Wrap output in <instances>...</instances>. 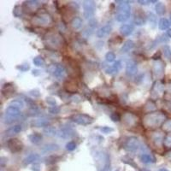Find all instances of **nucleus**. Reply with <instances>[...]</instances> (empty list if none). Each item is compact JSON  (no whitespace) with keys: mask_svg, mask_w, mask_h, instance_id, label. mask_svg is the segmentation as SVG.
Instances as JSON below:
<instances>
[{"mask_svg":"<svg viewBox=\"0 0 171 171\" xmlns=\"http://www.w3.org/2000/svg\"><path fill=\"white\" fill-rule=\"evenodd\" d=\"M141 161L144 163H146V164H149V163H155L157 162V158L155 157V156H153L152 154H148V153H144L140 157Z\"/></svg>","mask_w":171,"mask_h":171,"instance_id":"412c9836","label":"nucleus"},{"mask_svg":"<svg viewBox=\"0 0 171 171\" xmlns=\"http://www.w3.org/2000/svg\"><path fill=\"white\" fill-rule=\"evenodd\" d=\"M7 147L11 152H19L23 148V144L18 139H10L7 142Z\"/></svg>","mask_w":171,"mask_h":171,"instance_id":"9d476101","label":"nucleus"},{"mask_svg":"<svg viewBox=\"0 0 171 171\" xmlns=\"http://www.w3.org/2000/svg\"><path fill=\"white\" fill-rule=\"evenodd\" d=\"M48 110H49L50 113L52 114H58L59 112H60V108L58 106H56V105H54V106H51L48 108Z\"/></svg>","mask_w":171,"mask_h":171,"instance_id":"49530a36","label":"nucleus"},{"mask_svg":"<svg viewBox=\"0 0 171 171\" xmlns=\"http://www.w3.org/2000/svg\"><path fill=\"white\" fill-rule=\"evenodd\" d=\"M135 42H134L133 40H127V41L124 42L123 46H122V48H121V52H122V53H127V52H128L129 51H131V50L135 47Z\"/></svg>","mask_w":171,"mask_h":171,"instance_id":"b1692460","label":"nucleus"},{"mask_svg":"<svg viewBox=\"0 0 171 171\" xmlns=\"http://www.w3.org/2000/svg\"><path fill=\"white\" fill-rule=\"evenodd\" d=\"M164 69H165V63L161 60H157L153 63L152 66V72L153 75L160 79L163 76V74H164Z\"/></svg>","mask_w":171,"mask_h":171,"instance_id":"1a4fd4ad","label":"nucleus"},{"mask_svg":"<svg viewBox=\"0 0 171 171\" xmlns=\"http://www.w3.org/2000/svg\"><path fill=\"white\" fill-rule=\"evenodd\" d=\"M141 147V141L135 136L127 138L124 144V149L128 152H135Z\"/></svg>","mask_w":171,"mask_h":171,"instance_id":"423d86ee","label":"nucleus"},{"mask_svg":"<svg viewBox=\"0 0 171 171\" xmlns=\"http://www.w3.org/2000/svg\"><path fill=\"white\" fill-rule=\"evenodd\" d=\"M112 30V26L110 24H106L104 25V27H102L97 31V33H96V35L98 38H104V37L107 36L108 34H110V32Z\"/></svg>","mask_w":171,"mask_h":171,"instance_id":"2eb2a0df","label":"nucleus"},{"mask_svg":"<svg viewBox=\"0 0 171 171\" xmlns=\"http://www.w3.org/2000/svg\"><path fill=\"white\" fill-rule=\"evenodd\" d=\"M47 42L49 44L50 46L54 47V48H57V47H59V46H62L63 44V37L60 35V34H51L47 38Z\"/></svg>","mask_w":171,"mask_h":171,"instance_id":"9b49d317","label":"nucleus"},{"mask_svg":"<svg viewBox=\"0 0 171 171\" xmlns=\"http://www.w3.org/2000/svg\"><path fill=\"white\" fill-rule=\"evenodd\" d=\"M39 72H40V70H34L33 71V74H35V75H37V74H39Z\"/></svg>","mask_w":171,"mask_h":171,"instance_id":"6e6d98bb","label":"nucleus"},{"mask_svg":"<svg viewBox=\"0 0 171 171\" xmlns=\"http://www.w3.org/2000/svg\"><path fill=\"white\" fill-rule=\"evenodd\" d=\"M99 130H100L101 133L103 134H105V135H108V134H110L114 131V129L112 128H110V127H107V126H104V127H100L99 128Z\"/></svg>","mask_w":171,"mask_h":171,"instance_id":"a18cd8bd","label":"nucleus"},{"mask_svg":"<svg viewBox=\"0 0 171 171\" xmlns=\"http://www.w3.org/2000/svg\"><path fill=\"white\" fill-rule=\"evenodd\" d=\"M83 9H84V17L86 19H91L94 15L96 10V4L94 1L86 0L83 2Z\"/></svg>","mask_w":171,"mask_h":171,"instance_id":"0eeeda50","label":"nucleus"},{"mask_svg":"<svg viewBox=\"0 0 171 171\" xmlns=\"http://www.w3.org/2000/svg\"><path fill=\"white\" fill-rule=\"evenodd\" d=\"M164 90V86L160 81H156L154 83L151 90V95H152V98H157L160 97V95L162 94Z\"/></svg>","mask_w":171,"mask_h":171,"instance_id":"f8f14e48","label":"nucleus"},{"mask_svg":"<svg viewBox=\"0 0 171 171\" xmlns=\"http://www.w3.org/2000/svg\"><path fill=\"white\" fill-rule=\"evenodd\" d=\"M48 71L57 78H64L66 75V69L61 64H52L48 69Z\"/></svg>","mask_w":171,"mask_h":171,"instance_id":"6e6552de","label":"nucleus"},{"mask_svg":"<svg viewBox=\"0 0 171 171\" xmlns=\"http://www.w3.org/2000/svg\"><path fill=\"white\" fill-rule=\"evenodd\" d=\"M169 25H170V22L168 21V19L161 18L158 22V28H160L161 30H166V29H168V28Z\"/></svg>","mask_w":171,"mask_h":171,"instance_id":"2f4dec72","label":"nucleus"},{"mask_svg":"<svg viewBox=\"0 0 171 171\" xmlns=\"http://www.w3.org/2000/svg\"><path fill=\"white\" fill-rule=\"evenodd\" d=\"M105 59H106V61L109 62V63L114 62L115 61V59H116V54L112 52H107L106 55H105Z\"/></svg>","mask_w":171,"mask_h":171,"instance_id":"37998d69","label":"nucleus"},{"mask_svg":"<svg viewBox=\"0 0 171 171\" xmlns=\"http://www.w3.org/2000/svg\"><path fill=\"white\" fill-rule=\"evenodd\" d=\"M83 24V21L82 19L79 17V16H75V17H74L73 20L71 21V26H72V28L74 29V30H78L80 28L82 27Z\"/></svg>","mask_w":171,"mask_h":171,"instance_id":"a878e982","label":"nucleus"},{"mask_svg":"<svg viewBox=\"0 0 171 171\" xmlns=\"http://www.w3.org/2000/svg\"><path fill=\"white\" fill-rule=\"evenodd\" d=\"M22 130V126L21 125H15L7 129L6 131L4 132V136L6 137H12L14 135H17L18 133Z\"/></svg>","mask_w":171,"mask_h":171,"instance_id":"a211bd4d","label":"nucleus"},{"mask_svg":"<svg viewBox=\"0 0 171 171\" xmlns=\"http://www.w3.org/2000/svg\"><path fill=\"white\" fill-rule=\"evenodd\" d=\"M40 158V155L37 154V153H33V154H30L29 156H28L27 157H25L24 160H23V163L25 165H28L32 163H34L35 161H37L38 159Z\"/></svg>","mask_w":171,"mask_h":171,"instance_id":"bb28decb","label":"nucleus"},{"mask_svg":"<svg viewBox=\"0 0 171 171\" xmlns=\"http://www.w3.org/2000/svg\"><path fill=\"white\" fill-rule=\"evenodd\" d=\"M33 63L35 66L37 67H44L46 65V61L45 59L40 57V56H38V57H35V58L33 59Z\"/></svg>","mask_w":171,"mask_h":171,"instance_id":"473e14b6","label":"nucleus"},{"mask_svg":"<svg viewBox=\"0 0 171 171\" xmlns=\"http://www.w3.org/2000/svg\"><path fill=\"white\" fill-rule=\"evenodd\" d=\"M135 29L134 25L132 24H123L121 26L120 28V33L123 35V36H128L133 33V31Z\"/></svg>","mask_w":171,"mask_h":171,"instance_id":"4be33fe9","label":"nucleus"},{"mask_svg":"<svg viewBox=\"0 0 171 171\" xmlns=\"http://www.w3.org/2000/svg\"><path fill=\"white\" fill-rule=\"evenodd\" d=\"M155 10L156 12L157 13V15H164L165 12H166V7L163 3L161 2H157L155 6Z\"/></svg>","mask_w":171,"mask_h":171,"instance_id":"c85d7f7f","label":"nucleus"},{"mask_svg":"<svg viewBox=\"0 0 171 171\" xmlns=\"http://www.w3.org/2000/svg\"><path fill=\"white\" fill-rule=\"evenodd\" d=\"M75 135V132L70 128H65L58 132V136L62 138H71Z\"/></svg>","mask_w":171,"mask_h":171,"instance_id":"f3484780","label":"nucleus"},{"mask_svg":"<svg viewBox=\"0 0 171 171\" xmlns=\"http://www.w3.org/2000/svg\"><path fill=\"white\" fill-rule=\"evenodd\" d=\"M40 165L39 163H34L33 165V168H32V170L33 171H40Z\"/></svg>","mask_w":171,"mask_h":171,"instance_id":"603ef678","label":"nucleus"},{"mask_svg":"<svg viewBox=\"0 0 171 171\" xmlns=\"http://www.w3.org/2000/svg\"><path fill=\"white\" fill-rule=\"evenodd\" d=\"M138 72V65L135 61H129L126 66V74L128 76H133Z\"/></svg>","mask_w":171,"mask_h":171,"instance_id":"ddd939ff","label":"nucleus"},{"mask_svg":"<svg viewBox=\"0 0 171 171\" xmlns=\"http://www.w3.org/2000/svg\"><path fill=\"white\" fill-rule=\"evenodd\" d=\"M159 171H168V169H166V168H161Z\"/></svg>","mask_w":171,"mask_h":171,"instance_id":"4d7b16f0","label":"nucleus"},{"mask_svg":"<svg viewBox=\"0 0 171 171\" xmlns=\"http://www.w3.org/2000/svg\"><path fill=\"white\" fill-rule=\"evenodd\" d=\"M110 119L112 120V121L115 122H120V120H121V116H120V115L118 113L114 112V113L110 114Z\"/></svg>","mask_w":171,"mask_h":171,"instance_id":"de8ad7c7","label":"nucleus"},{"mask_svg":"<svg viewBox=\"0 0 171 171\" xmlns=\"http://www.w3.org/2000/svg\"><path fill=\"white\" fill-rule=\"evenodd\" d=\"M9 106L15 107L18 110H21V109L24 108V102L21 100V99H15V100H12L9 103Z\"/></svg>","mask_w":171,"mask_h":171,"instance_id":"c756f323","label":"nucleus"},{"mask_svg":"<svg viewBox=\"0 0 171 171\" xmlns=\"http://www.w3.org/2000/svg\"><path fill=\"white\" fill-rule=\"evenodd\" d=\"M32 127L34 128H43V127H48L50 125V121L45 118H41V119H36L33 120L31 122Z\"/></svg>","mask_w":171,"mask_h":171,"instance_id":"aec40b11","label":"nucleus"},{"mask_svg":"<svg viewBox=\"0 0 171 171\" xmlns=\"http://www.w3.org/2000/svg\"><path fill=\"white\" fill-rule=\"evenodd\" d=\"M170 22H171V14H170Z\"/></svg>","mask_w":171,"mask_h":171,"instance_id":"052dcab7","label":"nucleus"},{"mask_svg":"<svg viewBox=\"0 0 171 171\" xmlns=\"http://www.w3.org/2000/svg\"><path fill=\"white\" fill-rule=\"evenodd\" d=\"M25 6L28 7V9H31V10H34L40 6V2L34 1V0L33 1H27V2H25Z\"/></svg>","mask_w":171,"mask_h":171,"instance_id":"7c9ffc66","label":"nucleus"},{"mask_svg":"<svg viewBox=\"0 0 171 171\" xmlns=\"http://www.w3.org/2000/svg\"><path fill=\"white\" fill-rule=\"evenodd\" d=\"M123 122L128 127H133L136 124L137 122V117L135 115L132 113H126L123 116Z\"/></svg>","mask_w":171,"mask_h":171,"instance_id":"4468645a","label":"nucleus"},{"mask_svg":"<svg viewBox=\"0 0 171 171\" xmlns=\"http://www.w3.org/2000/svg\"><path fill=\"white\" fill-rule=\"evenodd\" d=\"M165 157L168 159V161H170L171 162V152H169L167 153V154H166V156H165Z\"/></svg>","mask_w":171,"mask_h":171,"instance_id":"864d4df0","label":"nucleus"},{"mask_svg":"<svg viewBox=\"0 0 171 171\" xmlns=\"http://www.w3.org/2000/svg\"><path fill=\"white\" fill-rule=\"evenodd\" d=\"M163 140H164V136L162 133H155L152 135V141L155 144V146L157 147H160L162 145H163Z\"/></svg>","mask_w":171,"mask_h":171,"instance_id":"5701e85b","label":"nucleus"},{"mask_svg":"<svg viewBox=\"0 0 171 171\" xmlns=\"http://www.w3.org/2000/svg\"><path fill=\"white\" fill-rule=\"evenodd\" d=\"M33 22L34 24L40 25V26H46L50 25L52 22V16L46 11H40L37 13V15L34 16Z\"/></svg>","mask_w":171,"mask_h":171,"instance_id":"39448f33","label":"nucleus"},{"mask_svg":"<svg viewBox=\"0 0 171 171\" xmlns=\"http://www.w3.org/2000/svg\"><path fill=\"white\" fill-rule=\"evenodd\" d=\"M58 130H56L55 128L52 127H47L44 129V133L48 136H58Z\"/></svg>","mask_w":171,"mask_h":171,"instance_id":"e433bc0d","label":"nucleus"},{"mask_svg":"<svg viewBox=\"0 0 171 171\" xmlns=\"http://www.w3.org/2000/svg\"><path fill=\"white\" fill-rule=\"evenodd\" d=\"M70 120L72 122H75L76 124H79V125H90L92 124L94 119L93 117H92L91 116H89L87 114H83V113H79V114H74L72 116H70Z\"/></svg>","mask_w":171,"mask_h":171,"instance_id":"20e7f679","label":"nucleus"},{"mask_svg":"<svg viewBox=\"0 0 171 171\" xmlns=\"http://www.w3.org/2000/svg\"><path fill=\"white\" fill-rule=\"evenodd\" d=\"M76 144L75 142H74V141H69V142H68L66 144V150L69 151V152H72L74 150L76 149Z\"/></svg>","mask_w":171,"mask_h":171,"instance_id":"c03bdc74","label":"nucleus"},{"mask_svg":"<svg viewBox=\"0 0 171 171\" xmlns=\"http://www.w3.org/2000/svg\"><path fill=\"white\" fill-rule=\"evenodd\" d=\"M22 14H23L22 8L20 5H15L14 9H13V15H15V17H21V16H22Z\"/></svg>","mask_w":171,"mask_h":171,"instance_id":"4c0bfd02","label":"nucleus"},{"mask_svg":"<svg viewBox=\"0 0 171 171\" xmlns=\"http://www.w3.org/2000/svg\"><path fill=\"white\" fill-rule=\"evenodd\" d=\"M28 139H29L31 143L37 145V144H40L42 141L43 137L42 135L39 134V133H34L32 135H28Z\"/></svg>","mask_w":171,"mask_h":171,"instance_id":"393cba45","label":"nucleus"},{"mask_svg":"<svg viewBox=\"0 0 171 171\" xmlns=\"http://www.w3.org/2000/svg\"><path fill=\"white\" fill-rule=\"evenodd\" d=\"M116 3L118 4L119 12L130 14V12H131V6L129 4V1H116Z\"/></svg>","mask_w":171,"mask_h":171,"instance_id":"dca6fc26","label":"nucleus"},{"mask_svg":"<svg viewBox=\"0 0 171 171\" xmlns=\"http://www.w3.org/2000/svg\"><path fill=\"white\" fill-rule=\"evenodd\" d=\"M95 164L98 171H109L110 168V157L105 151H96L93 154Z\"/></svg>","mask_w":171,"mask_h":171,"instance_id":"f03ea898","label":"nucleus"},{"mask_svg":"<svg viewBox=\"0 0 171 171\" xmlns=\"http://www.w3.org/2000/svg\"><path fill=\"white\" fill-rule=\"evenodd\" d=\"M146 21V16L143 15H137L135 16V23L137 26H142V25H145Z\"/></svg>","mask_w":171,"mask_h":171,"instance_id":"c9c22d12","label":"nucleus"},{"mask_svg":"<svg viewBox=\"0 0 171 171\" xmlns=\"http://www.w3.org/2000/svg\"><path fill=\"white\" fill-rule=\"evenodd\" d=\"M163 130L167 133H171V119L166 120L162 126Z\"/></svg>","mask_w":171,"mask_h":171,"instance_id":"ea45409f","label":"nucleus"},{"mask_svg":"<svg viewBox=\"0 0 171 171\" xmlns=\"http://www.w3.org/2000/svg\"><path fill=\"white\" fill-rule=\"evenodd\" d=\"M163 146L165 148L169 149L171 148V133H168V135L164 136V140H163Z\"/></svg>","mask_w":171,"mask_h":171,"instance_id":"58836bf2","label":"nucleus"},{"mask_svg":"<svg viewBox=\"0 0 171 171\" xmlns=\"http://www.w3.org/2000/svg\"><path fill=\"white\" fill-rule=\"evenodd\" d=\"M21 116V111L15 107L8 106L4 111V115L3 116V122L5 124H10L18 119Z\"/></svg>","mask_w":171,"mask_h":171,"instance_id":"7ed1b4c3","label":"nucleus"},{"mask_svg":"<svg viewBox=\"0 0 171 171\" xmlns=\"http://www.w3.org/2000/svg\"><path fill=\"white\" fill-rule=\"evenodd\" d=\"M46 103L52 106H54L56 105V100L53 98H46Z\"/></svg>","mask_w":171,"mask_h":171,"instance_id":"8fccbe9b","label":"nucleus"},{"mask_svg":"<svg viewBox=\"0 0 171 171\" xmlns=\"http://www.w3.org/2000/svg\"><path fill=\"white\" fill-rule=\"evenodd\" d=\"M168 89H169V92H171V84L169 85V87H168Z\"/></svg>","mask_w":171,"mask_h":171,"instance_id":"13d9d810","label":"nucleus"},{"mask_svg":"<svg viewBox=\"0 0 171 171\" xmlns=\"http://www.w3.org/2000/svg\"><path fill=\"white\" fill-rule=\"evenodd\" d=\"M129 16H130V14L119 12L117 15H116V21H119V22H124V21H126L127 20H128Z\"/></svg>","mask_w":171,"mask_h":171,"instance_id":"f704fd0d","label":"nucleus"},{"mask_svg":"<svg viewBox=\"0 0 171 171\" xmlns=\"http://www.w3.org/2000/svg\"><path fill=\"white\" fill-rule=\"evenodd\" d=\"M148 20H149L150 23H151L152 26V28H154V27H155V25H156L157 23L156 15H155V14H153L152 12L149 13V14H148Z\"/></svg>","mask_w":171,"mask_h":171,"instance_id":"79ce46f5","label":"nucleus"},{"mask_svg":"<svg viewBox=\"0 0 171 171\" xmlns=\"http://www.w3.org/2000/svg\"><path fill=\"white\" fill-rule=\"evenodd\" d=\"M166 121V115L163 112H150L143 117V124L148 128H157L163 126Z\"/></svg>","mask_w":171,"mask_h":171,"instance_id":"f257e3e1","label":"nucleus"},{"mask_svg":"<svg viewBox=\"0 0 171 171\" xmlns=\"http://www.w3.org/2000/svg\"><path fill=\"white\" fill-rule=\"evenodd\" d=\"M121 68H122V63L120 61H116L112 66L107 68L106 69H105V72L108 74H116L119 72Z\"/></svg>","mask_w":171,"mask_h":171,"instance_id":"6ab92c4d","label":"nucleus"},{"mask_svg":"<svg viewBox=\"0 0 171 171\" xmlns=\"http://www.w3.org/2000/svg\"><path fill=\"white\" fill-rule=\"evenodd\" d=\"M122 162L124 163H126V164L130 165V166H131V167H133V168H138L137 164L135 163V161H134V160H133V159H132L130 157L124 156L123 157H122Z\"/></svg>","mask_w":171,"mask_h":171,"instance_id":"72a5a7b5","label":"nucleus"},{"mask_svg":"<svg viewBox=\"0 0 171 171\" xmlns=\"http://www.w3.org/2000/svg\"><path fill=\"white\" fill-rule=\"evenodd\" d=\"M141 171H149V170H147V169H144V170H141Z\"/></svg>","mask_w":171,"mask_h":171,"instance_id":"bf43d9fd","label":"nucleus"},{"mask_svg":"<svg viewBox=\"0 0 171 171\" xmlns=\"http://www.w3.org/2000/svg\"><path fill=\"white\" fill-rule=\"evenodd\" d=\"M163 54H164L165 58H168L169 60H171V48L167 45H165L163 47Z\"/></svg>","mask_w":171,"mask_h":171,"instance_id":"a19ab883","label":"nucleus"},{"mask_svg":"<svg viewBox=\"0 0 171 171\" xmlns=\"http://www.w3.org/2000/svg\"><path fill=\"white\" fill-rule=\"evenodd\" d=\"M17 69H20L22 72H26V71H28L29 69H30V66H29V64L28 63H25V64H21L20 66H17Z\"/></svg>","mask_w":171,"mask_h":171,"instance_id":"09e8293b","label":"nucleus"},{"mask_svg":"<svg viewBox=\"0 0 171 171\" xmlns=\"http://www.w3.org/2000/svg\"><path fill=\"white\" fill-rule=\"evenodd\" d=\"M30 94L34 97H40V93L39 92V90H33V91H30Z\"/></svg>","mask_w":171,"mask_h":171,"instance_id":"3c124183","label":"nucleus"},{"mask_svg":"<svg viewBox=\"0 0 171 171\" xmlns=\"http://www.w3.org/2000/svg\"><path fill=\"white\" fill-rule=\"evenodd\" d=\"M58 149H59V146L57 144H48V145L44 146L42 148V152L44 153H47L51 152H55Z\"/></svg>","mask_w":171,"mask_h":171,"instance_id":"cd10ccee","label":"nucleus"},{"mask_svg":"<svg viewBox=\"0 0 171 171\" xmlns=\"http://www.w3.org/2000/svg\"><path fill=\"white\" fill-rule=\"evenodd\" d=\"M167 35L169 38H171V29H168V31H167Z\"/></svg>","mask_w":171,"mask_h":171,"instance_id":"5fc2aeb1","label":"nucleus"}]
</instances>
